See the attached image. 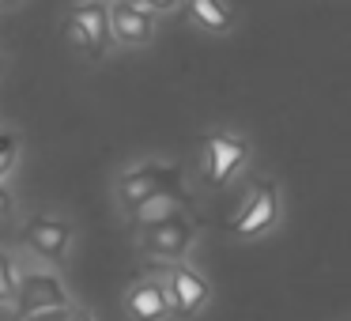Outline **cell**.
Listing matches in <instances>:
<instances>
[{"mask_svg":"<svg viewBox=\"0 0 351 321\" xmlns=\"http://www.w3.org/2000/svg\"><path fill=\"white\" fill-rule=\"evenodd\" d=\"M0 72H4V61H0Z\"/></svg>","mask_w":351,"mask_h":321,"instance_id":"obj_20","label":"cell"},{"mask_svg":"<svg viewBox=\"0 0 351 321\" xmlns=\"http://www.w3.org/2000/svg\"><path fill=\"white\" fill-rule=\"evenodd\" d=\"M159 283H162V295H167L170 318H178V321H193L208 302H212V283H208V276H200L197 268L185 265V261L167 265V272H162Z\"/></svg>","mask_w":351,"mask_h":321,"instance_id":"obj_2","label":"cell"},{"mask_svg":"<svg viewBox=\"0 0 351 321\" xmlns=\"http://www.w3.org/2000/svg\"><path fill=\"white\" fill-rule=\"evenodd\" d=\"M8 212H12V193L4 189V185H0V219H4Z\"/></svg>","mask_w":351,"mask_h":321,"instance_id":"obj_19","label":"cell"},{"mask_svg":"<svg viewBox=\"0 0 351 321\" xmlns=\"http://www.w3.org/2000/svg\"><path fill=\"white\" fill-rule=\"evenodd\" d=\"M189 16L197 27H204V31H212V34H227L230 27H234V12H230L227 4H219V0H193Z\"/></svg>","mask_w":351,"mask_h":321,"instance_id":"obj_12","label":"cell"},{"mask_svg":"<svg viewBox=\"0 0 351 321\" xmlns=\"http://www.w3.org/2000/svg\"><path fill=\"white\" fill-rule=\"evenodd\" d=\"M193 238H197V227H193V219H189V215H174V219H167V223L140 227L136 250L147 253V257H159V261H170V265H178V261L189 253Z\"/></svg>","mask_w":351,"mask_h":321,"instance_id":"obj_6","label":"cell"},{"mask_svg":"<svg viewBox=\"0 0 351 321\" xmlns=\"http://www.w3.org/2000/svg\"><path fill=\"white\" fill-rule=\"evenodd\" d=\"M132 8L140 12V16L155 19V16H167V12H174V4H162V0H129Z\"/></svg>","mask_w":351,"mask_h":321,"instance_id":"obj_16","label":"cell"},{"mask_svg":"<svg viewBox=\"0 0 351 321\" xmlns=\"http://www.w3.org/2000/svg\"><path fill=\"white\" fill-rule=\"evenodd\" d=\"M69 321H95V313L87 310V306H72V310H69Z\"/></svg>","mask_w":351,"mask_h":321,"instance_id":"obj_18","label":"cell"},{"mask_svg":"<svg viewBox=\"0 0 351 321\" xmlns=\"http://www.w3.org/2000/svg\"><path fill=\"white\" fill-rule=\"evenodd\" d=\"M125 313L132 321H167V295H162L159 280H132L125 291Z\"/></svg>","mask_w":351,"mask_h":321,"instance_id":"obj_9","label":"cell"},{"mask_svg":"<svg viewBox=\"0 0 351 321\" xmlns=\"http://www.w3.org/2000/svg\"><path fill=\"white\" fill-rule=\"evenodd\" d=\"M174 215H185V197L182 193H167V197H155L147 204H140L136 212L129 215L136 227H152V223H167Z\"/></svg>","mask_w":351,"mask_h":321,"instance_id":"obj_11","label":"cell"},{"mask_svg":"<svg viewBox=\"0 0 351 321\" xmlns=\"http://www.w3.org/2000/svg\"><path fill=\"white\" fill-rule=\"evenodd\" d=\"M69 310H46V313H34V318H23V321H69Z\"/></svg>","mask_w":351,"mask_h":321,"instance_id":"obj_17","label":"cell"},{"mask_svg":"<svg viewBox=\"0 0 351 321\" xmlns=\"http://www.w3.org/2000/svg\"><path fill=\"white\" fill-rule=\"evenodd\" d=\"M12 306L19 310V318H34V313H46V310H69L72 298L57 272H49V268H23Z\"/></svg>","mask_w":351,"mask_h":321,"instance_id":"obj_3","label":"cell"},{"mask_svg":"<svg viewBox=\"0 0 351 321\" xmlns=\"http://www.w3.org/2000/svg\"><path fill=\"white\" fill-rule=\"evenodd\" d=\"M16 283H19V268L12 261L8 250H0V306L16 302Z\"/></svg>","mask_w":351,"mask_h":321,"instance_id":"obj_13","label":"cell"},{"mask_svg":"<svg viewBox=\"0 0 351 321\" xmlns=\"http://www.w3.org/2000/svg\"><path fill=\"white\" fill-rule=\"evenodd\" d=\"M23 242L46 265H61L72 246V223L61 215H31L23 223Z\"/></svg>","mask_w":351,"mask_h":321,"instance_id":"obj_7","label":"cell"},{"mask_svg":"<svg viewBox=\"0 0 351 321\" xmlns=\"http://www.w3.org/2000/svg\"><path fill=\"white\" fill-rule=\"evenodd\" d=\"M200 163H204L208 185H227L250 163V140L238 136V132H212L200 144Z\"/></svg>","mask_w":351,"mask_h":321,"instance_id":"obj_4","label":"cell"},{"mask_svg":"<svg viewBox=\"0 0 351 321\" xmlns=\"http://www.w3.org/2000/svg\"><path fill=\"white\" fill-rule=\"evenodd\" d=\"M106 23H110V42H117V46H125V49H140V46H147V42L155 38V19L140 16L129 0L110 4Z\"/></svg>","mask_w":351,"mask_h":321,"instance_id":"obj_8","label":"cell"},{"mask_svg":"<svg viewBox=\"0 0 351 321\" xmlns=\"http://www.w3.org/2000/svg\"><path fill=\"white\" fill-rule=\"evenodd\" d=\"M61 31H64V42H69L72 49H80V54H87V57H91V46H87L84 31H80V27H76V19H72V16H64Z\"/></svg>","mask_w":351,"mask_h":321,"instance_id":"obj_15","label":"cell"},{"mask_svg":"<svg viewBox=\"0 0 351 321\" xmlns=\"http://www.w3.org/2000/svg\"><path fill=\"white\" fill-rule=\"evenodd\" d=\"M16 163H19V136L16 132H0V185L16 170Z\"/></svg>","mask_w":351,"mask_h":321,"instance_id":"obj_14","label":"cell"},{"mask_svg":"<svg viewBox=\"0 0 351 321\" xmlns=\"http://www.w3.org/2000/svg\"><path fill=\"white\" fill-rule=\"evenodd\" d=\"M182 167L178 163H136V167L121 170L114 182V193H117V204H121L125 215H132L140 204L155 197H167V193H182Z\"/></svg>","mask_w":351,"mask_h":321,"instance_id":"obj_1","label":"cell"},{"mask_svg":"<svg viewBox=\"0 0 351 321\" xmlns=\"http://www.w3.org/2000/svg\"><path fill=\"white\" fill-rule=\"evenodd\" d=\"M283 215V200H280V185L276 182H257L250 189V197H245L242 212L234 215V238H242V242H253V238L268 235V230L280 223Z\"/></svg>","mask_w":351,"mask_h":321,"instance_id":"obj_5","label":"cell"},{"mask_svg":"<svg viewBox=\"0 0 351 321\" xmlns=\"http://www.w3.org/2000/svg\"><path fill=\"white\" fill-rule=\"evenodd\" d=\"M69 16L76 19V27L84 31L91 57H102L110 46V23H106V4H72Z\"/></svg>","mask_w":351,"mask_h":321,"instance_id":"obj_10","label":"cell"}]
</instances>
